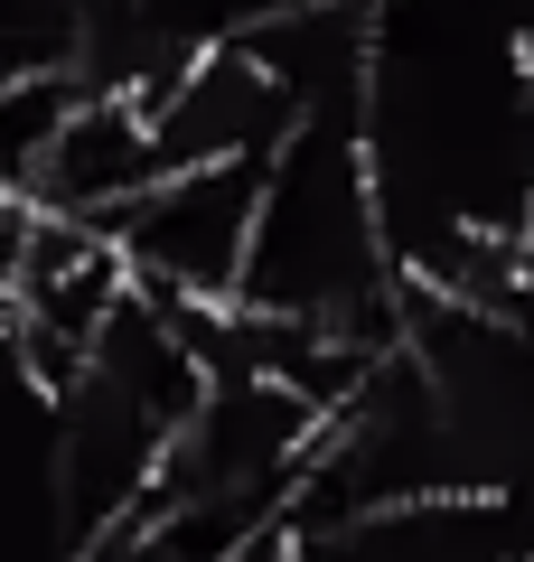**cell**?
Listing matches in <instances>:
<instances>
[{"mask_svg":"<svg viewBox=\"0 0 534 562\" xmlns=\"http://www.w3.org/2000/svg\"><path fill=\"white\" fill-rule=\"evenodd\" d=\"M235 310L329 328L347 347H403L413 281H403L394 235H385L376 160H366V103L300 113V132L272 150L263 225H254V262H244Z\"/></svg>","mask_w":534,"mask_h":562,"instance_id":"obj_1","label":"cell"},{"mask_svg":"<svg viewBox=\"0 0 534 562\" xmlns=\"http://www.w3.org/2000/svg\"><path fill=\"white\" fill-rule=\"evenodd\" d=\"M263 179H272V160H216V169H169L159 188H141L113 216V244L132 262V281L159 291V301H198V310L244 301Z\"/></svg>","mask_w":534,"mask_h":562,"instance_id":"obj_2","label":"cell"},{"mask_svg":"<svg viewBox=\"0 0 534 562\" xmlns=\"http://www.w3.org/2000/svg\"><path fill=\"white\" fill-rule=\"evenodd\" d=\"M159 179H169V160H159V132H151V113H141V94L85 85V94L66 103V122L47 132L38 169H29V206H57V216H85V225L113 235V216Z\"/></svg>","mask_w":534,"mask_h":562,"instance_id":"obj_3","label":"cell"},{"mask_svg":"<svg viewBox=\"0 0 534 562\" xmlns=\"http://www.w3.org/2000/svg\"><path fill=\"white\" fill-rule=\"evenodd\" d=\"M300 562H525L534 553V516L507 497H394L366 506L347 525L291 535Z\"/></svg>","mask_w":534,"mask_h":562,"instance_id":"obj_4","label":"cell"},{"mask_svg":"<svg viewBox=\"0 0 534 562\" xmlns=\"http://www.w3.org/2000/svg\"><path fill=\"white\" fill-rule=\"evenodd\" d=\"M291 10H319V0H122V29L94 47L85 85L151 94L178 57H198V47H235V38H254V29L291 20Z\"/></svg>","mask_w":534,"mask_h":562,"instance_id":"obj_5","label":"cell"},{"mask_svg":"<svg viewBox=\"0 0 534 562\" xmlns=\"http://www.w3.org/2000/svg\"><path fill=\"white\" fill-rule=\"evenodd\" d=\"M0 76H85V0H0Z\"/></svg>","mask_w":534,"mask_h":562,"instance_id":"obj_6","label":"cell"},{"mask_svg":"<svg viewBox=\"0 0 534 562\" xmlns=\"http://www.w3.org/2000/svg\"><path fill=\"white\" fill-rule=\"evenodd\" d=\"M525 562H534V553H525Z\"/></svg>","mask_w":534,"mask_h":562,"instance_id":"obj_7","label":"cell"}]
</instances>
